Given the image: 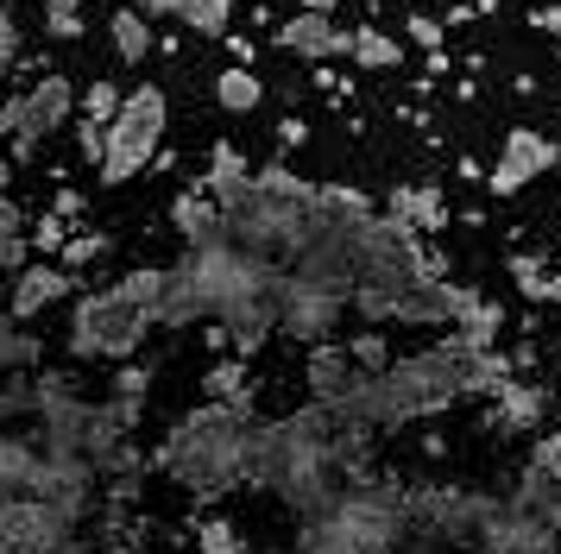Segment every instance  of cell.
Segmentation results:
<instances>
[{
	"label": "cell",
	"mask_w": 561,
	"mask_h": 554,
	"mask_svg": "<svg viewBox=\"0 0 561 554\" xmlns=\"http://www.w3.org/2000/svg\"><path fill=\"white\" fill-rule=\"evenodd\" d=\"M38 366H51V359H45V334L32 322H20L13 309H0V378L38 372Z\"/></svg>",
	"instance_id": "19"
},
{
	"label": "cell",
	"mask_w": 561,
	"mask_h": 554,
	"mask_svg": "<svg viewBox=\"0 0 561 554\" xmlns=\"http://www.w3.org/2000/svg\"><path fill=\"white\" fill-rule=\"evenodd\" d=\"M121 101H127V89H121V82H89V89H82V120L114 126V114H121Z\"/></svg>",
	"instance_id": "31"
},
{
	"label": "cell",
	"mask_w": 561,
	"mask_h": 554,
	"mask_svg": "<svg viewBox=\"0 0 561 554\" xmlns=\"http://www.w3.org/2000/svg\"><path fill=\"white\" fill-rule=\"evenodd\" d=\"M171 233L183 240V252L221 246V240H228V208L208 196L203 183H190V189H178V196H171Z\"/></svg>",
	"instance_id": "16"
},
{
	"label": "cell",
	"mask_w": 561,
	"mask_h": 554,
	"mask_svg": "<svg viewBox=\"0 0 561 554\" xmlns=\"http://www.w3.org/2000/svg\"><path fill=\"white\" fill-rule=\"evenodd\" d=\"M45 32H51L57 45L82 38V0H45Z\"/></svg>",
	"instance_id": "33"
},
{
	"label": "cell",
	"mask_w": 561,
	"mask_h": 554,
	"mask_svg": "<svg viewBox=\"0 0 561 554\" xmlns=\"http://www.w3.org/2000/svg\"><path fill=\"white\" fill-rule=\"evenodd\" d=\"M410 45H423V50H442V38H448V25L435 20V13H410Z\"/></svg>",
	"instance_id": "34"
},
{
	"label": "cell",
	"mask_w": 561,
	"mask_h": 554,
	"mask_svg": "<svg viewBox=\"0 0 561 554\" xmlns=\"http://www.w3.org/2000/svg\"><path fill=\"white\" fill-rule=\"evenodd\" d=\"M64 554H95V542H89V535H82V542H70V549Z\"/></svg>",
	"instance_id": "39"
},
{
	"label": "cell",
	"mask_w": 561,
	"mask_h": 554,
	"mask_svg": "<svg viewBox=\"0 0 561 554\" xmlns=\"http://www.w3.org/2000/svg\"><path fill=\"white\" fill-rule=\"evenodd\" d=\"M178 20L196 32V38H228L233 0H178Z\"/></svg>",
	"instance_id": "29"
},
{
	"label": "cell",
	"mask_w": 561,
	"mask_h": 554,
	"mask_svg": "<svg viewBox=\"0 0 561 554\" xmlns=\"http://www.w3.org/2000/svg\"><path fill=\"white\" fill-rule=\"evenodd\" d=\"M492 428L499 435H542L549 428V391L542 384H530V378H511L505 391L492 397Z\"/></svg>",
	"instance_id": "17"
},
{
	"label": "cell",
	"mask_w": 561,
	"mask_h": 554,
	"mask_svg": "<svg viewBox=\"0 0 561 554\" xmlns=\"http://www.w3.org/2000/svg\"><path fill=\"white\" fill-rule=\"evenodd\" d=\"M215 101H221V114H253L259 101H265V82H259L253 64H228V70L215 76Z\"/></svg>",
	"instance_id": "24"
},
{
	"label": "cell",
	"mask_w": 561,
	"mask_h": 554,
	"mask_svg": "<svg viewBox=\"0 0 561 554\" xmlns=\"http://www.w3.org/2000/svg\"><path fill=\"white\" fill-rule=\"evenodd\" d=\"M158 302H164V265H133V272L82 290L64 309V359L70 366H107V372L139 359L146 341L164 334Z\"/></svg>",
	"instance_id": "4"
},
{
	"label": "cell",
	"mask_w": 561,
	"mask_h": 554,
	"mask_svg": "<svg viewBox=\"0 0 561 554\" xmlns=\"http://www.w3.org/2000/svg\"><path fill=\"white\" fill-rule=\"evenodd\" d=\"M215 322V302H208L203 277L190 272V258L178 252V265H164V302H158V327L164 334H190V327Z\"/></svg>",
	"instance_id": "15"
},
{
	"label": "cell",
	"mask_w": 561,
	"mask_h": 554,
	"mask_svg": "<svg viewBox=\"0 0 561 554\" xmlns=\"http://www.w3.org/2000/svg\"><path fill=\"white\" fill-rule=\"evenodd\" d=\"M107 38H114V57H121V64H146L158 50V32H152V13H146V7H114Z\"/></svg>",
	"instance_id": "21"
},
{
	"label": "cell",
	"mask_w": 561,
	"mask_h": 554,
	"mask_svg": "<svg viewBox=\"0 0 561 554\" xmlns=\"http://www.w3.org/2000/svg\"><path fill=\"white\" fill-rule=\"evenodd\" d=\"M347 322H354V302L341 297V290H329V284H309V277L284 272V302H278V341H290V347H329V341H341L347 334Z\"/></svg>",
	"instance_id": "10"
},
{
	"label": "cell",
	"mask_w": 561,
	"mask_h": 554,
	"mask_svg": "<svg viewBox=\"0 0 561 554\" xmlns=\"http://www.w3.org/2000/svg\"><path fill=\"white\" fill-rule=\"evenodd\" d=\"M247 183H253V164H247V151H240V146H215V151H208L203 189H208L215 201H233Z\"/></svg>",
	"instance_id": "23"
},
{
	"label": "cell",
	"mask_w": 561,
	"mask_h": 554,
	"mask_svg": "<svg viewBox=\"0 0 561 554\" xmlns=\"http://www.w3.org/2000/svg\"><path fill=\"white\" fill-rule=\"evenodd\" d=\"M347 64H359V70H398L404 64V38H391V32H354V57Z\"/></svg>",
	"instance_id": "28"
},
{
	"label": "cell",
	"mask_w": 561,
	"mask_h": 554,
	"mask_svg": "<svg viewBox=\"0 0 561 554\" xmlns=\"http://www.w3.org/2000/svg\"><path fill=\"white\" fill-rule=\"evenodd\" d=\"M77 114H82V89L70 82V76H57V70H45L38 82H26V89H13V95L0 101V139H7V158H13V164H32Z\"/></svg>",
	"instance_id": "8"
},
{
	"label": "cell",
	"mask_w": 561,
	"mask_h": 554,
	"mask_svg": "<svg viewBox=\"0 0 561 554\" xmlns=\"http://www.w3.org/2000/svg\"><path fill=\"white\" fill-rule=\"evenodd\" d=\"M398 473H366L341 485L322 510L297 517L290 554H410V517Z\"/></svg>",
	"instance_id": "5"
},
{
	"label": "cell",
	"mask_w": 561,
	"mask_h": 554,
	"mask_svg": "<svg viewBox=\"0 0 561 554\" xmlns=\"http://www.w3.org/2000/svg\"><path fill=\"white\" fill-rule=\"evenodd\" d=\"M45 473V441L32 428H0V498H32Z\"/></svg>",
	"instance_id": "18"
},
{
	"label": "cell",
	"mask_w": 561,
	"mask_h": 554,
	"mask_svg": "<svg viewBox=\"0 0 561 554\" xmlns=\"http://www.w3.org/2000/svg\"><path fill=\"white\" fill-rule=\"evenodd\" d=\"M391 215H404L416 233H430V227H442V201H435V189H398Z\"/></svg>",
	"instance_id": "30"
},
{
	"label": "cell",
	"mask_w": 561,
	"mask_h": 554,
	"mask_svg": "<svg viewBox=\"0 0 561 554\" xmlns=\"http://www.w3.org/2000/svg\"><path fill=\"white\" fill-rule=\"evenodd\" d=\"M7 290H13V277L0 272V309H7Z\"/></svg>",
	"instance_id": "41"
},
{
	"label": "cell",
	"mask_w": 561,
	"mask_h": 554,
	"mask_svg": "<svg viewBox=\"0 0 561 554\" xmlns=\"http://www.w3.org/2000/svg\"><path fill=\"white\" fill-rule=\"evenodd\" d=\"M259 416L253 403H221L196 397L158 428L152 441V478L171 498L215 510V504L253 492V460H259Z\"/></svg>",
	"instance_id": "3"
},
{
	"label": "cell",
	"mask_w": 561,
	"mask_h": 554,
	"mask_svg": "<svg viewBox=\"0 0 561 554\" xmlns=\"http://www.w3.org/2000/svg\"><path fill=\"white\" fill-rule=\"evenodd\" d=\"M20 64V25H13V7L0 0V76Z\"/></svg>",
	"instance_id": "35"
},
{
	"label": "cell",
	"mask_w": 561,
	"mask_h": 554,
	"mask_svg": "<svg viewBox=\"0 0 561 554\" xmlns=\"http://www.w3.org/2000/svg\"><path fill=\"white\" fill-rule=\"evenodd\" d=\"M556 57H561V50H556Z\"/></svg>",
	"instance_id": "42"
},
{
	"label": "cell",
	"mask_w": 561,
	"mask_h": 554,
	"mask_svg": "<svg viewBox=\"0 0 561 554\" xmlns=\"http://www.w3.org/2000/svg\"><path fill=\"white\" fill-rule=\"evenodd\" d=\"M304 7H309V13H329L334 0H304Z\"/></svg>",
	"instance_id": "40"
},
{
	"label": "cell",
	"mask_w": 561,
	"mask_h": 554,
	"mask_svg": "<svg viewBox=\"0 0 561 554\" xmlns=\"http://www.w3.org/2000/svg\"><path fill=\"white\" fill-rule=\"evenodd\" d=\"M505 384H511V359L499 353V341L448 327V334H430L423 347H404L391 366H379L341 423L404 435V428L435 423V416H448V409H460V403H473V397L492 403Z\"/></svg>",
	"instance_id": "1"
},
{
	"label": "cell",
	"mask_w": 561,
	"mask_h": 554,
	"mask_svg": "<svg viewBox=\"0 0 561 554\" xmlns=\"http://www.w3.org/2000/svg\"><path fill=\"white\" fill-rule=\"evenodd\" d=\"M511 498L524 504V510H536L542 523L561 535V473H536V466H517V478H511Z\"/></svg>",
	"instance_id": "22"
},
{
	"label": "cell",
	"mask_w": 561,
	"mask_h": 554,
	"mask_svg": "<svg viewBox=\"0 0 561 554\" xmlns=\"http://www.w3.org/2000/svg\"><path fill=\"white\" fill-rule=\"evenodd\" d=\"M70 233H77V227L64 221V215H51V208H45V215L32 221V252H38V258H57V252L70 246Z\"/></svg>",
	"instance_id": "32"
},
{
	"label": "cell",
	"mask_w": 561,
	"mask_h": 554,
	"mask_svg": "<svg viewBox=\"0 0 561 554\" xmlns=\"http://www.w3.org/2000/svg\"><path fill=\"white\" fill-rule=\"evenodd\" d=\"M114 258V233H102V227H77L70 233V246L57 252V265H70V272H95V265H107Z\"/></svg>",
	"instance_id": "26"
},
{
	"label": "cell",
	"mask_w": 561,
	"mask_h": 554,
	"mask_svg": "<svg viewBox=\"0 0 561 554\" xmlns=\"http://www.w3.org/2000/svg\"><path fill=\"white\" fill-rule=\"evenodd\" d=\"M278 50H290L297 64H329V57H354V32H341L334 13L297 7V13L278 25Z\"/></svg>",
	"instance_id": "14"
},
{
	"label": "cell",
	"mask_w": 561,
	"mask_h": 554,
	"mask_svg": "<svg viewBox=\"0 0 561 554\" xmlns=\"http://www.w3.org/2000/svg\"><path fill=\"white\" fill-rule=\"evenodd\" d=\"M505 510V492L473 485V478H410L404 517L410 554H480L492 523Z\"/></svg>",
	"instance_id": "7"
},
{
	"label": "cell",
	"mask_w": 561,
	"mask_h": 554,
	"mask_svg": "<svg viewBox=\"0 0 561 554\" xmlns=\"http://www.w3.org/2000/svg\"><path fill=\"white\" fill-rule=\"evenodd\" d=\"M121 7H146L152 20H178V0H121Z\"/></svg>",
	"instance_id": "37"
},
{
	"label": "cell",
	"mask_w": 561,
	"mask_h": 554,
	"mask_svg": "<svg viewBox=\"0 0 561 554\" xmlns=\"http://www.w3.org/2000/svg\"><path fill=\"white\" fill-rule=\"evenodd\" d=\"M379 428L341 423L322 403H290L278 416L259 423V460H253V492L272 498L290 517H309L354 478L379 473Z\"/></svg>",
	"instance_id": "2"
},
{
	"label": "cell",
	"mask_w": 561,
	"mask_h": 554,
	"mask_svg": "<svg viewBox=\"0 0 561 554\" xmlns=\"http://www.w3.org/2000/svg\"><path fill=\"white\" fill-rule=\"evenodd\" d=\"M51 215H64V221L77 227V221H82V196H77V189H64V196L51 201Z\"/></svg>",
	"instance_id": "36"
},
{
	"label": "cell",
	"mask_w": 561,
	"mask_h": 554,
	"mask_svg": "<svg viewBox=\"0 0 561 554\" xmlns=\"http://www.w3.org/2000/svg\"><path fill=\"white\" fill-rule=\"evenodd\" d=\"M164 132H171V95L152 89V82L127 89L121 114L107 126V151H102V164H95V176L102 183H133L139 171H152L158 151H164Z\"/></svg>",
	"instance_id": "9"
},
{
	"label": "cell",
	"mask_w": 561,
	"mask_h": 554,
	"mask_svg": "<svg viewBox=\"0 0 561 554\" xmlns=\"http://www.w3.org/2000/svg\"><path fill=\"white\" fill-rule=\"evenodd\" d=\"M253 359H221V366H208L203 378V397H221V403H253V372H247Z\"/></svg>",
	"instance_id": "27"
},
{
	"label": "cell",
	"mask_w": 561,
	"mask_h": 554,
	"mask_svg": "<svg viewBox=\"0 0 561 554\" xmlns=\"http://www.w3.org/2000/svg\"><path fill=\"white\" fill-rule=\"evenodd\" d=\"M7 189H13V158H0V201H7Z\"/></svg>",
	"instance_id": "38"
},
{
	"label": "cell",
	"mask_w": 561,
	"mask_h": 554,
	"mask_svg": "<svg viewBox=\"0 0 561 554\" xmlns=\"http://www.w3.org/2000/svg\"><path fill=\"white\" fill-rule=\"evenodd\" d=\"M38 423V378L13 372L0 378V428H32Z\"/></svg>",
	"instance_id": "25"
},
{
	"label": "cell",
	"mask_w": 561,
	"mask_h": 554,
	"mask_svg": "<svg viewBox=\"0 0 561 554\" xmlns=\"http://www.w3.org/2000/svg\"><path fill=\"white\" fill-rule=\"evenodd\" d=\"M561 164V146L549 139V132H536V126H517V132H505L499 139V164H492V196H517L524 183H536L542 171H556Z\"/></svg>",
	"instance_id": "12"
},
{
	"label": "cell",
	"mask_w": 561,
	"mask_h": 554,
	"mask_svg": "<svg viewBox=\"0 0 561 554\" xmlns=\"http://www.w3.org/2000/svg\"><path fill=\"white\" fill-rule=\"evenodd\" d=\"M82 297V277L70 265H57V258H32L26 272L13 277V290H7V309L20 315V322H38V315H51V309H70Z\"/></svg>",
	"instance_id": "13"
},
{
	"label": "cell",
	"mask_w": 561,
	"mask_h": 554,
	"mask_svg": "<svg viewBox=\"0 0 561 554\" xmlns=\"http://www.w3.org/2000/svg\"><path fill=\"white\" fill-rule=\"evenodd\" d=\"M366 378L373 372L354 359V347L347 341H329V347H309V359H304V397L334 409V416H347L354 397L366 391Z\"/></svg>",
	"instance_id": "11"
},
{
	"label": "cell",
	"mask_w": 561,
	"mask_h": 554,
	"mask_svg": "<svg viewBox=\"0 0 561 554\" xmlns=\"http://www.w3.org/2000/svg\"><path fill=\"white\" fill-rule=\"evenodd\" d=\"M221 208H228L233 246L253 252V258H272L278 272H290L316 246V233H322V183L284 171V164L253 171V183L233 201H221Z\"/></svg>",
	"instance_id": "6"
},
{
	"label": "cell",
	"mask_w": 561,
	"mask_h": 554,
	"mask_svg": "<svg viewBox=\"0 0 561 554\" xmlns=\"http://www.w3.org/2000/svg\"><path fill=\"white\" fill-rule=\"evenodd\" d=\"M152 384H158L152 366H146V359H127V366H114V378H107L102 397L114 403L133 428H139V423H146V403H152Z\"/></svg>",
	"instance_id": "20"
}]
</instances>
